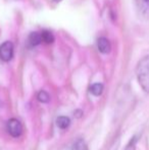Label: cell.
<instances>
[{"instance_id": "obj_13", "label": "cell", "mask_w": 149, "mask_h": 150, "mask_svg": "<svg viewBox=\"0 0 149 150\" xmlns=\"http://www.w3.org/2000/svg\"><path fill=\"white\" fill-rule=\"evenodd\" d=\"M54 1H56V2H59V1H61V0H54Z\"/></svg>"}, {"instance_id": "obj_10", "label": "cell", "mask_w": 149, "mask_h": 150, "mask_svg": "<svg viewBox=\"0 0 149 150\" xmlns=\"http://www.w3.org/2000/svg\"><path fill=\"white\" fill-rule=\"evenodd\" d=\"M37 98H38V100L42 103H47V102H49V100H50L49 94H48L46 91H40L37 95Z\"/></svg>"}, {"instance_id": "obj_3", "label": "cell", "mask_w": 149, "mask_h": 150, "mask_svg": "<svg viewBox=\"0 0 149 150\" xmlns=\"http://www.w3.org/2000/svg\"><path fill=\"white\" fill-rule=\"evenodd\" d=\"M13 57V44L10 41H5L0 45V59L9 61Z\"/></svg>"}, {"instance_id": "obj_5", "label": "cell", "mask_w": 149, "mask_h": 150, "mask_svg": "<svg viewBox=\"0 0 149 150\" xmlns=\"http://www.w3.org/2000/svg\"><path fill=\"white\" fill-rule=\"evenodd\" d=\"M28 42L32 47H36V46H38L42 42L41 33H38V32H32L28 38Z\"/></svg>"}, {"instance_id": "obj_4", "label": "cell", "mask_w": 149, "mask_h": 150, "mask_svg": "<svg viewBox=\"0 0 149 150\" xmlns=\"http://www.w3.org/2000/svg\"><path fill=\"white\" fill-rule=\"evenodd\" d=\"M97 46H98V50L103 54L109 53L110 50H112V45H110L108 39H106L105 37H101L98 39Z\"/></svg>"}, {"instance_id": "obj_7", "label": "cell", "mask_w": 149, "mask_h": 150, "mask_svg": "<svg viewBox=\"0 0 149 150\" xmlns=\"http://www.w3.org/2000/svg\"><path fill=\"white\" fill-rule=\"evenodd\" d=\"M90 92L94 96H100L103 92V85L101 83H94L93 85L90 86Z\"/></svg>"}, {"instance_id": "obj_6", "label": "cell", "mask_w": 149, "mask_h": 150, "mask_svg": "<svg viewBox=\"0 0 149 150\" xmlns=\"http://www.w3.org/2000/svg\"><path fill=\"white\" fill-rule=\"evenodd\" d=\"M56 125L59 129L64 130V129H68L71 125V120L68 117H64V115H60L56 120Z\"/></svg>"}, {"instance_id": "obj_11", "label": "cell", "mask_w": 149, "mask_h": 150, "mask_svg": "<svg viewBox=\"0 0 149 150\" xmlns=\"http://www.w3.org/2000/svg\"><path fill=\"white\" fill-rule=\"evenodd\" d=\"M136 140H137V137H135V138L129 143V145L127 146L126 150H135V141Z\"/></svg>"}, {"instance_id": "obj_12", "label": "cell", "mask_w": 149, "mask_h": 150, "mask_svg": "<svg viewBox=\"0 0 149 150\" xmlns=\"http://www.w3.org/2000/svg\"><path fill=\"white\" fill-rule=\"evenodd\" d=\"M143 1H144V3H145V4L149 5V0H143Z\"/></svg>"}, {"instance_id": "obj_2", "label": "cell", "mask_w": 149, "mask_h": 150, "mask_svg": "<svg viewBox=\"0 0 149 150\" xmlns=\"http://www.w3.org/2000/svg\"><path fill=\"white\" fill-rule=\"evenodd\" d=\"M6 129H7L8 134L13 138L20 137L23 134V131H24L22 122L18 119H10L8 120L7 125H6Z\"/></svg>"}, {"instance_id": "obj_8", "label": "cell", "mask_w": 149, "mask_h": 150, "mask_svg": "<svg viewBox=\"0 0 149 150\" xmlns=\"http://www.w3.org/2000/svg\"><path fill=\"white\" fill-rule=\"evenodd\" d=\"M41 38H42V42L46 44H51L54 42V36L51 32L49 31H43L41 33Z\"/></svg>"}, {"instance_id": "obj_9", "label": "cell", "mask_w": 149, "mask_h": 150, "mask_svg": "<svg viewBox=\"0 0 149 150\" xmlns=\"http://www.w3.org/2000/svg\"><path fill=\"white\" fill-rule=\"evenodd\" d=\"M74 150H89L86 144L85 140L82 138L77 139V141L74 143Z\"/></svg>"}, {"instance_id": "obj_1", "label": "cell", "mask_w": 149, "mask_h": 150, "mask_svg": "<svg viewBox=\"0 0 149 150\" xmlns=\"http://www.w3.org/2000/svg\"><path fill=\"white\" fill-rule=\"evenodd\" d=\"M137 78L140 86L145 92L149 93V55L143 57L137 65Z\"/></svg>"}]
</instances>
